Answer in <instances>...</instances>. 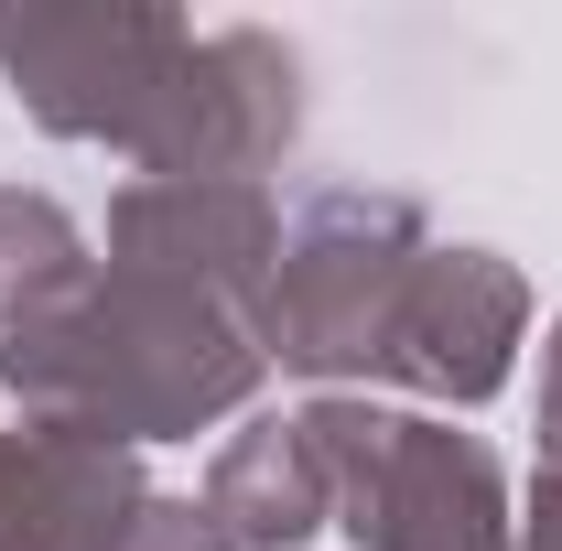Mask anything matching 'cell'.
Masks as SVG:
<instances>
[{
  "label": "cell",
  "mask_w": 562,
  "mask_h": 551,
  "mask_svg": "<svg viewBox=\"0 0 562 551\" xmlns=\"http://www.w3.org/2000/svg\"><path fill=\"white\" fill-rule=\"evenodd\" d=\"M519 336H530V281H519V260H497V249H443V238H432V260H422L412 292H401V325L379 346V379L412 390V401H443V412H476V401L508 390Z\"/></svg>",
  "instance_id": "6"
},
{
  "label": "cell",
  "mask_w": 562,
  "mask_h": 551,
  "mask_svg": "<svg viewBox=\"0 0 562 551\" xmlns=\"http://www.w3.org/2000/svg\"><path fill=\"white\" fill-rule=\"evenodd\" d=\"M140 497H151V486H140V454L87 443V432H55V421H22V432H11L0 551H109L131 530Z\"/></svg>",
  "instance_id": "8"
},
{
  "label": "cell",
  "mask_w": 562,
  "mask_h": 551,
  "mask_svg": "<svg viewBox=\"0 0 562 551\" xmlns=\"http://www.w3.org/2000/svg\"><path fill=\"white\" fill-rule=\"evenodd\" d=\"M98 271L87 260V227H76L55 195H33V184H0V325H22V314H44L55 292Z\"/></svg>",
  "instance_id": "10"
},
{
  "label": "cell",
  "mask_w": 562,
  "mask_h": 551,
  "mask_svg": "<svg viewBox=\"0 0 562 551\" xmlns=\"http://www.w3.org/2000/svg\"><path fill=\"white\" fill-rule=\"evenodd\" d=\"M303 443L325 465V508L357 551H519L508 476L476 432L432 412H379L357 390H325L303 412Z\"/></svg>",
  "instance_id": "2"
},
{
  "label": "cell",
  "mask_w": 562,
  "mask_h": 551,
  "mask_svg": "<svg viewBox=\"0 0 562 551\" xmlns=\"http://www.w3.org/2000/svg\"><path fill=\"white\" fill-rule=\"evenodd\" d=\"M109 551H238V541L206 519V497H162V486H151V497L131 508V530H120Z\"/></svg>",
  "instance_id": "11"
},
{
  "label": "cell",
  "mask_w": 562,
  "mask_h": 551,
  "mask_svg": "<svg viewBox=\"0 0 562 551\" xmlns=\"http://www.w3.org/2000/svg\"><path fill=\"white\" fill-rule=\"evenodd\" d=\"M260 379H271V357L238 303L131 271V260H98L44 314L0 325V390L22 401V421H55V432L120 443V454L238 421L260 401Z\"/></svg>",
  "instance_id": "1"
},
{
  "label": "cell",
  "mask_w": 562,
  "mask_h": 551,
  "mask_svg": "<svg viewBox=\"0 0 562 551\" xmlns=\"http://www.w3.org/2000/svg\"><path fill=\"white\" fill-rule=\"evenodd\" d=\"M292 140H303V55L271 22H227L184 44L173 98L131 151V173L140 184H260Z\"/></svg>",
  "instance_id": "5"
},
{
  "label": "cell",
  "mask_w": 562,
  "mask_h": 551,
  "mask_svg": "<svg viewBox=\"0 0 562 551\" xmlns=\"http://www.w3.org/2000/svg\"><path fill=\"white\" fill-rule=\"evenodd\" d=\"M432 260V227L412 195L379 184H325L303 216H281V260L260 292V357L292 379H379V346L401 325V292Z\"/></svg>",
  "instance_id": "3"
},
{
  "label": "cell",
  "mask_w": 562,
  "mask_h": 551,
  "mask_svg": "<svg viewBox=\"0 0 562 551\" xmlns=\"http://www.w3.org/2000/svg\"><path fill=\"white\" fill-rule=\"evenodd\" d=\"M519 551H562V465L530 476V508H519Z\"/></svg>",
  "instance_id": "12"
},
{
  "label": "cell",
  "mask_w": 562,
  "mask_h": 551,
  "mask_svg": "<svg viewBox=\"0 0 562 551\" xmlns=\"http://www.w3.org/2000/svg\"><path fill=\"white\" fill-rule=\"evenodd\" d=\"M541 465H562V314L541 336Z\"/></svg>",
  "instance_id": "13"
},
{
  "label": "cell",
  "mask_w": 562,
  "mask_h": 551,
  "mask_svg": "<svg viewBox=\"0 0 562 551\" xmlns=\"http://www.w3.org/2000/svg\"><path fill=\"white\" fill-rule=\"evenodd\" d=\"M195 22L162 0H0V87L55 140L140 151Z\"/></svg>",
  "instance_id": "4"
},
{
  "label": "cell",
  "mask_w": 562,
  "mask_h": 551,
  "mask_svg": "<svg viewBox=\"0 0 562 551\" xmlns=\"http://www.w3.org/2000/svg\"><path fill=\"white\" fill-rule=\"evenodd\" d=\"M206 519L238 551H303L336 508H325V465L303 443V412H260L216 443L206 465Z\"/></svg>",
  "instance_id": "9"
},
{
  "label": "cell",
  "mask_w": 562,
  "mask_h": 551,
  "mask_svg": "<svg viewBox=\"0 0 562 551\" xmlns=\"http://www.w3.org/2000/svg\"><path fill=\"white\" fill-rule=\"evenodd\" d=\"M0 497H11V432H0Z\"/></svg>",
  "instance_id": "14"
},
{
  "label": "cell",
  "mask_w": 562,
  "mask_h": 551,
  "mask_svg": "<svg viewBox=\"0 0 562 551\" xmlns=\"http://www.w3.org/2000/svg\"><path fill=\"white\" fill-rule=\"evenodd\" d=\"M109 260L195 281V292L238 303L260 325V292H271V260H281V206L271 184H140L131 173L120 206H109Z\"/></svg>",
  "instance_id": "7"
}]
</instances>
